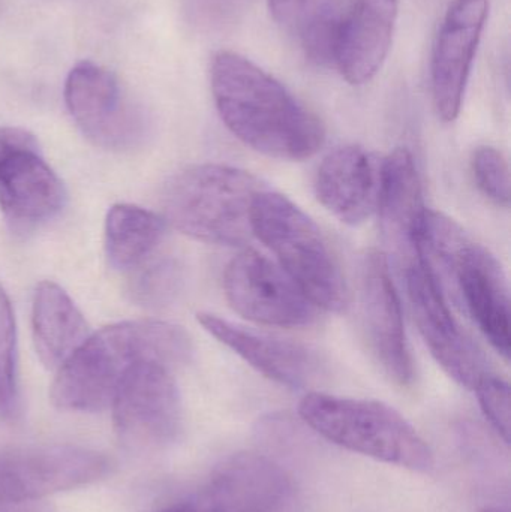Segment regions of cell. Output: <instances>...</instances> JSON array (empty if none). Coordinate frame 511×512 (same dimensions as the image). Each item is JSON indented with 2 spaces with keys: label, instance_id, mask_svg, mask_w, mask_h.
Instances as JSON below:
<instances>
[{
  "label": "cell",
  "instance_id": "6da1fadb",
  "mask_svg": "<svg viewBox=\"0 0 511 512\" xmlns=\"http://www.w3.org/2000/svg\"><path fill=\"white\" fill-rule=\"evenodd\" d=\"M219 116L255 152L281 161L314 156L326 140L321 120L284 84L233 51H219L210 65Z\"/></svg>",
  "mask_w": 511,
  "mask_h": 512
},
{
  "label": "cell",
  "instance_id": "7a4b0ae2",
  "mask_svg": "<svg viewBox=\"0 0 511 512\" xmlns=\"http://www.w3.org/2000/svg\"><path fill=\"white\" fill-rule=\"evenodd\" d=\"M192 343L185 330L162 321H126L102 328L57 369L51 402L63 411L108 408L123 376L140 361L170 367L188 363Z\"/></svg>",
  "mask_w": 511,
  "mask_h": 512
},
{
  "label": "cell",
  "instance_id": "3957f363",
  "mask_svg": "<svg viewBox=\"0 0 511 512\" xmlns=\"http://www.w3.org/2000/svg\"><path fill=\"white\" fill-rule=\"evenodd\" d=\"M417 246L440 282L449 280L455 285L483 336L509 361V283L500 261L453 219L428 209L420 224Z\"/></svg>",
  "mask_w": 511,
  "mask_h": 512
},
{
  "label": "cell",
  "instance_id": "277c9868",
  "mask_svg": "<svg viewBox=\"0 0 511 512\" xmlns=\"http://www.w3.org/2000/svg\"><path fill=\"white\" fill-rule=\"evenodd\" d=\"M267 189L254 174L203 164L171 177L162 195L164 219L198 242L240 248L254 237L252 209Z\"/></svg>",
  "mask_w": 511,
  "mask_h": 512
},
{
  "label": "cell",
  "instance_id": "5b68a950",
  "mask_svg": "<svg viewBox=\"0 0 511 512\" xmlns=\"http://www.w3.org/2000/svg\"><path fill=\"white\" fill-rule=\"evenodd\" d=\"M252 233L318 309L345 310L350 291L341 264L320 227L293 201L264 189L252 209Z\"/></svg>",
  "mask_w": 511,
  "mask_h": 512
},
{
  "label": "cell",
  "instance_id": "8992f818",
  "mask_svg": "<svg viewBox=\"0 0 511 512\" xmlns=\"http://www.w3.org/2000/svg\"><path fill=\"white\" fill-rule=\"evenodd\" d=\"M306 426L345 450L414 472L434 468V454L417 430L375 400L309 393L300 402Z\"/></svg>",
  "mask_w": 511,
  "mask_h": 512
},
{
  "label": "cell",
  "instance_id": "52a82bcc",
  "mask_svg": "<svg viewBox=\"0 0 511 512\" xmlns=\"http://www.w3.org/2000/svg\"><path fill=\"white\" fill-rule=\"evenodd\" d=\"M159 361H140L126 372L114 394V430L128 450L168 447L182 430V402L171 373Z\"/></svg>",
  "mask_w": 511,
  "mask_h": 512
},
{
  "label": "cell",
  "instance_id": "ba28073f",
  "mask_svg": "<svg viewBox=\"0 0 511 512\" xmlns=\"http://www.w3.org/2000/svg\"><path fill=\"white\" fill-rule=\"evenodd\" d=\"M110 468L104 454L72 445L0 451V505L32 504L96 483Z\"/></svg>",
  "mask_w": 511,
  "mask_h": 512
},
{
  "label": "cell",
  "instance_id": "9c48e42d",
  "mask_svg": "<svg viewBox=\"0 0 511 512\" xmlns=\"http://www.w3.org/2000/svg\"><path fill=\"white\" fill-rule=\"evenodd\" d=\"M402 270L411 312L429 351L450 378L476 390L491 370L482 351L453 316L443 283L422 255Z\"/></svg>",
  "mask_w": 511,
  "mask_h": 512
},
{
  "label": "cell",
  "instance_id": "30bf717a",
  "mask_svg": "<svg viewBox=\"0 0 511 512\" xmlns=\"http://www.w3.org/2000/svg\"><path fill=\"white\" fill-rule=\"evenodd\" d=\"M228 303L243 318L272 327H303L317 319L318 307L279 267L246 249L231 259L224 274Z\"/></svg>",
  "mask_w": 511,
  "mask_h": 512
},
{
  "label": "cell",
  "instance_id": "8fae6325",
  "mask_svg": "<svg viewBox=\"0 0 511 512\" xmlns=\"http://www.w3.org/2000/svg\"><path fill=\"white\" fill-rule=\"evenodd\" d=\"M65 102L87 140L107 150L134 147L144 135V119L113 72L84 60L69 71Z\"/></svg>",
  "mask_w": 511,
  "mask_h": 512
},
{
  "label": "cell",
  "instance_id": "7c38bea8",
  "mask_svg": "<svg viewBox=\"0 0 511 512\" xmlns=\"http://www.w3.org/2000/svg\"><path fill=\"white\" fill-rule=\"evenodd\" d=\"M488 15L489 0H453L444 15L431 63L432 99L443 122L461 113Z\"/></svg>",
  "mask_w": 511,
  "mask_h": 512
},
{
  "label": "cell",
  "instance_id": "4fadbf2b",
  "mask_svg": "<svg viewBox=\"0 0 511 512\" xmlns=\"http://www.w3.org/2000/svg\"><path fill=\"white\" fill-rule=\"evenodd\" d=\"M362 298L368 339L378 363L395 384L410 387L416 378V366L408 345L401 298L387 256L380 251L365 256Z\"/></svg>",
  "mask_w": 511,
  "mask_h": 512
},
{
  "label": "cell",
  "instance_id": "5bb4252c",
  "mask_svg": "<svg viewBox=\"0 0 511 512\" xmlns=\"http://www.w3.org/2000/svg\"><path fill=\"white\" fill-rule=\"evenodd\" d=\"M290 492L281 466L258 454H239L219 465L192 496L206 512H278Z\"/></svg>",
  "mask_w": 511,
  "mask_h": 512
},
{
  "label": "cell",
  "instance_id": "9a60e30c",
  "mask_svg": "<svg viewBox=\"0 0 511 512\" xmlns=\"http://www.w3.org/2000/svg\"><path fill=\"white\" fill-rule=\"evenodd\" d=\"M201 327L276 384L300 390L320 373V361L306 346L267 334L255 333L213 313H198Z\"/></svg>",
  "mask_w": 511,
  "mask_h": 512
},
{
  "label": "cell",
  "instance_id": "2e32d148",
  "mask_svg": "<svg viewBox=\"0 0 511 512\" xmlns=\"http://www.w3.org/2000/svg\"><path fill=\"white\" fill-rule=\"evenodd\" d=\"M65 201V186L39 149L15 153L0 170V209L17 233L47 224L62 212Z\"/></svg>",
  "mask_w": 511,
  "mask_h": 512
},
{
  "label": "cell",
  "instance_id": "e0dca14e",
  "mask_svg": "<svg viewBox=\"0 0 511 512\" xmlns=\"http://www.w3.org/2000/svg\"><path fill=\"white\" fill-rule=\"evenodd\" d=\"M381 164L363 147L330 152L315 176V195L324 209L347 225L363 224L377 210Z\"/></svg>",
  "mask_w": 511,
  "mask_h": 512
},
{
  "label": "cell",
  "instance_id": "ac0fdd59",
  "mask_svg": "<svg viewBox=\"0 0 511 512\" xmlns=\"http://www.w3.org/2000/svg\"><path fill=\"white\" fill-rule=\"evenodd\" d=\"M398 0H353L344 12L335 65L354 86L368 83L386 62L395 32Z\"/></svg>",
  "mask_w": 511,
  "mask_h": 512
},
{
  "label": "cell",
  "instance_id": "d6986e66",
  "mask_svg": "<svg viewBox=\"0 0 511 512\" xmlns=\"http://www.w3.org/2000/svg\"><path fill=\"white\" fill-rule=\"evenodd\" d=\"M377 210L386 242L402 268L420 258L417 239L426 207L419 170L407 149L395 150L381 162Z\"/></svg>",
  "mask_w": 511,
  "mask_h": 512
},
{
  "label": "cell",
  "instance_id": "ffe728a7",
  "mask_svg": "<svg viewBox=\"0 0 511 512\" xmlns=\"http://www.w3.org/2000/svg\"><path fill=\"white\" fill-rule=\"evenodd\" d=\"M33 342L48 369H59L90 337L89 324L68 294L53 282L39 283L33 298Z\"/></svg>",
  "mask_w": 511,
  "mask_h": 512
},
{
  "label": "cell",
  "instance_id": "44dd1931",
  "mask_svg": "<svg viewBox=\"0 0 511 512\" xmlns=\"http://www.w3.org/2000/svg\"><path fill=\"white\" fill-rule=\"evenodd\" d=\"M273 20L315 65H335L341 0H267Z\"/></svg>",
  "mask_w": 511,
  "mask_h": 512
},
{
  "label": "cell",
  "instance_id": "7402d4cb",
  "mask_svg": "<svg viewBox=\"0 0 511 512\" xmlns=\"http://www.w3.org/2000/svg\"><path fill=\"white\" fill-rule=\"evenodd\" d=\"M162 216L131 204H117L105 219V252L111 267L134 271L149 261L164 240Z\"/></svg>",
  "mask_w": 511,
  "mask_h": 512
},
{
  "label": "cell",
  "instance_id": "603a6c76",
  "mask_svg": "<svg viewBox=\"0 0 511 512\" xmlns=\"http://www.w3.org/2000/svg\"><path fill=\"white\" fill-rule=\"evenodd\" d=\"M129 285L132 300L147 309H162L170 306L182 291L183 268L176 258L162 256L149 259L137 270Z\"/></svg>",
  "mask_w": 511,
  "mask_h": 512
},
{
  "label": "cell",
  "instance_id": "cb8c5ba5",
  "mask_svg": "<svg viewBox=\"0 0 511 512\" xmlns=\"http://www.w3.org/2000/svg\"><path fill=\"white\" fill-rule=\"evenodd\" d=\"M17 405V330L6 292L0 288V408L14 411Z\"/></svg>",
  "mask_w": 511,
  "mask_h": 512
},
{
  "label": "cell",
  "instance_id": "d4e9b609",
  "mask_svg": "<svg viewBox=\"0 0 511 512\" xmlns=\"http://www.w3.org/2000/svg\"><path fill=\"white\" fill-rule=\"evenodd\" d=\"M471 165L480 191L498 206L509 207L510 168L503 153L494 147H479Z\"/></svg>",
  "mask_w": 511,
  "mask_h": 512
},
{
  "label": "cell",
  "instance_id": "484cf974",
  "mask_svg": "<svg viewBox=\"0 0 511 512\" xmlns=\"http://www.w3.org/2000/svg\"><path fill=\"white\" fill-rule=\"evenodd\" d=\"M251 0H185L189 23L203 32L234 26L245 15Z\"/></svg>",
  "mask_w": 511,
  "mask_h": 512
},
{
  "label": "cell",
  "instance_id": "4316f807",
  "mask_svg": "<svg viewBox=\"0 0 511 512\" xmlns=\"http://www.w3.org/2000/svg\"><path fill=\"white\" fill-rule=\"evenodd\" d=\"M483 414L498 435L510 442V387L500 376L489 373L476 387Z\"/></svg>",
  "mask_w": 511,
  "mask_h": 512
},
{
  "label": "cell",
  "instance_id": "83f0119b",
  "mask_svg": "<svg viewBox=\"0 0 511 512\" xmlns=\"http://www.w3.org/2000/svg\"><path fill=\"white\" fill-rule=\"evenodd\" d=\"M33 149H39L38 141L30 132L20 128H0V170L15 153Z\"/></svg>",
  "mask_w": 511,
  "mask_h": 512
},
{
  "label": "cell",
  "instance_id": "f1b7e54d",
  "mask_svg": "<svg viewBox=\"0 0 511 512\" xmlns=\"http://www.w3.org/2000/svg\"><path fill=\"white\" fill-rule=\"evenodd\" d=\"M155 512H206L200 507L194 496H186V498L179 499V501L171 502L165 507L159 508Z\"/></svg>",
  "mask_w": 511,
  "mask_h": 512
},
{
  "label": "cell",
  "instance_id": "f546056e",
  "mask_svg": "<svg viewBox=\"0 0 511 512\" xmlns=\"http://www.w3.org/2000/svg\"><path fill=\"white\" fill-rule=\"evenodd\" d=\"M36 504L38 502L23 505H0V512H45Z\"/></svg>",
  "mask_w": 511,
  "mask_h": 512
},
{
  "label": "cell",
  "instance_id": "4dcf8cb0",
  "mask_svg": "<svg viewBox=\"0 0 511 512\" xmlns=\"http://www.w3.org/2000/svg\"><path fill=\"white\" fill-rule=\"evenodd\" d=\"M479 512H509V511L504 510V508L489 507V508H483V510H480Z\"/></svg>",
  "mask_w": 511,
  "mask_h": 512
}]
</instances>
